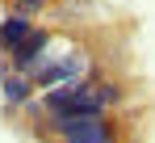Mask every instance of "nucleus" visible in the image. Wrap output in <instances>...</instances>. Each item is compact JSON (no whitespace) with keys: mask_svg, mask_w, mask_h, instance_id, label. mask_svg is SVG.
<instances>
[{"mask_svg":"<svg viewBox=\"0 0 155 143\" xmlns=\"http://www.w3.org/2000/svg\"><path fill=\"white\" fill-rule=\"evenodd\" d=\"M46 126L63 143H117V126L109 114H59L46 118Z\"/></svg>","mask_w":155,"mask_h":143,"instance_id":"obj_1","label":"nucleus"},{"mask_svg":"<svg viewBox=\"0 0 155 143\" xmlns=\"http://www.w3.org/2000/svg\"><path fill=\"white\" fill-rule=\"evenodd\" d=\"M88 76V55L84 51H67V55H54L46 68L38 72V76H29L34 80V89H54V84H71V80H84Z\"/></svg>","mask_w":155,"mask_h":143,"instance_id":"obj_2","label":"nucleus"},{"mask_svg":"<svg viewBox=\"0 0 155 143\" xmlns=\"http://www.w3.org/2000/svg\"><path fill=\"white\" fill-rule=\"evenodd\" d=\"M51 30H46V25H34V34H29L25 42H21V47L13 51V55H8V59H13V72H34L38 68V59H42V55H46V47H51Z\"/></svg>","mask_w":155,"mask_h":143,"instance_id":"obj_3","label":"nucleus"},{"mask_svg":"<svg viewBox=\"0 0 155 143\" xmlns=\"http://www.w3.org/2000/svg\"><path fill=\"white\" fill-rule=\"evenodd\" d=\"M0 97H4V105H29L34 101V80H29L25 72H8L4 80H0Z\"/></svg>","mask_w":155,"mask_h":143,"instance_id":"obj_4","label":"nucleus"},{"mask_svg":"<svg viewBox=\"0 0 155 143\" xmlns=\"http://www.w3.org/2000/svg\"><path fill=\"white\" fill-rule=\"evenodd\" d=\"M29 34H34V21H25V17H13V13H8V17L0 21V55H13V51L21 47Z\"/></svg>","mask_w":155,"mask_h":143,"instance_id":"obj_5","label":"nucleus"},{"mask_svg":"<svg viewBox=\"0 0 155 143\" xmlns=\"http://www.w3.org/2000/svg\"><path fill=\"white\" fill-rule=\"evenodd\" d=\"M92 84H97V97H101V105H105V110H113V105L122 101V89H117L113 80H97V76H92Z\"/></svg>","mask_w":155,"mask_h":143,"instance_id":"obj_6","label":"nucleus"},{"mask_svg":"<svg viewBox=\"0 0 155 143\" xmlns=\"http://www.w3.org/2000/svg\"><path fill=\"white\" fill-rule=\"evenodd\" d=\"M42 9H46V0H13V17H25V21H34Z\"/></svg>","mask_w":155,"mask_h":143,"instance_id":"obj_7","label":"nucleus"},{"mask_svg":"<svg viewBox=\"0 0 155 143\" xmlns=\"http://www.w3.org/2000/svg\"><path fill=\"white\" fill-rule=\"evenodd\" d=\"M4 76H8V63H4V59H0V80H4Z\"/></svg>","mask_w":155,"mask_h":143,"instance_id":"obj_8","label":"nucleus"},{"mask_svg":"<svg viewBox=\"0 0 155 143\" xmlns=\"http://www.w3.org/2000/svg\"><path fill=\"white\" fill-rule=\"evenodd\" d=\"M8 4H13V0H8Z\"/></svg>","mask_w":155,"mask_h":143,"instance_id":"obj_9","label":"nucleus"}]
</instances>
